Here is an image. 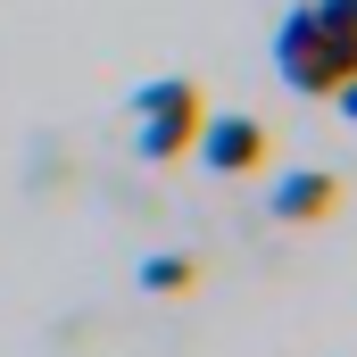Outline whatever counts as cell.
<instances>
[{
  "mask_svg": "<svg viewBox=\"0 0 357 357\" xmlns=\"http://www.w3.org/2000/svg\"><path fill=\"white\" fill-rule=\"evenodd\" d=\"M274 75L299 100H341L357 84V0H299L274 25Z\"/></svg>",
  "mask_w": 357,
  "mask_h": 357,
  "instance_id": "cell-1",
  "label": "cell"
},
{
  "mask_svg": "<svg viewBox=\"0 0 357 357\" xmlns=\"http://www.w3.org/2000/svg\"><path fill=\"white\" fill-rule=\"evenodd\" d=\"M199 116H208V100H199L191 75H150V84L133 91V150L150 167H175V158H191Z\"/></svg>",
  "mask_w": 357,
  "mask_h": 357,
  "instance_id": "cell-2",
  "label": "cell"
},
{
  "mask_svg": "<svg viewBox=\"0 0 357 357\" xmlns=\"http://www.w3.org/2000/svg\"><path fill=\"white\" fill-rule=\"evenodd\" d=\"M191 150L208 158V175H258L266 167V125L258 116H199Z\"/></svg>",
  "mask_w": 357,
  "mask_h": 357,
  "instance_id": "cell-3",
  "label": "cell"
},
{
  "mask_svg": "<svg viewBox=\"0 0 357 357\" xmlns=\"http://www.w3.org/2000/svg\"><path fill=\"white\" fill-rule=\"evenodd\" d=\"M333 199H341V175H324V167H307V175H282L274 183V225H316V216H333Z\"/></svg>",
  "mask_w": 357,
  "mask_h": 357,
  "instance_id": "cell-4",
  "label": "cell"
},
{
  "mask_svg": "<svg viewBox=\"0 0 357 357\" xmlns=\"http://www.w3.org/2000/svg\"><path fill=\"white\" fill-rule=\"evenodd\" d=\"M133 282H142V291H191V282H199V266H191V258H142V274H133Z\"/></svg>",
  "mask_w": 357,
  "mask_h": 357,
  "instance_id": "cell-5",
  "label": "cell"
}]
</instances>
